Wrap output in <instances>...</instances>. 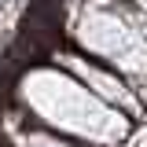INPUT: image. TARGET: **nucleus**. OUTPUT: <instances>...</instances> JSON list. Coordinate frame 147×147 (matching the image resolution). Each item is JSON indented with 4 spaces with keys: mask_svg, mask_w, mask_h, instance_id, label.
Returning a JSON list of instances; mask_svg holds the SVG:
<instances>
[{
    "mask_svg": "<svg viewBox=\"0 0 147 147\" xmlns=\"http://www.w3.org/2000/svg\"><path fill=\"white\" fill-rule=\"evenodd\" d=\"M22 147H74V144H63V140H55V136H44V132H30Z\"/></svg>",
    "mask_w": 147,
    "mask_h": 147,
    "instance_id": "7ed1b4c3",
    "label": "nucleus"
},
{
    "mask_svg": "<svg viewBox=\"0 0 147 147\" xmlns=\"http://www.w3.org/2000/svg\"><path fill=\"white\" fill-rule=\"evenodd\" d=\"M55 63H63L70 74H77V77L92 88V96H96V99H103L107 107L129 110V114H140V110H144L140 96L129 88V81H125V77H118L114 70L99 66V63H85L81 55H55Z\"/></svg>",
    "mask_w": 147,
    "mask_h": 147,
    "instance_id": "f03ea898",
    "label": "nucleus"
},
{
    "mask_svg": "<svg viewBox=\"0 0 147 147\" xmlns=\"http://www.w3.org/2000/svg\"><path fill=\"white\" fill-rule=\"evenodd\" d=\"M26 107L44 125L70 132L85 144H125L132 132L129 114L107 107L85 85H77L63 74L55 77L48 70H33L26 77Z\"/></svg>",
    "mask_w": 147,
    "mask_h": 147,
    "instance_id": "f257e3e1",
    "label": "nucleus"
}]
</instances>
